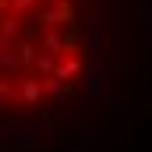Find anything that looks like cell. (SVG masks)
<instances>
[{
	"label": "cell",
	"mask_w": 152,
	"mask_h": 152,
	"mask_svg": "<svg viewBox=\"0 0 152 152\" xmlns=\"http://www.w3.org/2000/svg\"><path fill=\"white\" fill-rule=\"evenodd\" d=\"M92 0H0V120L36 117L85 81Z\"/></svg>",
	"instance_id": "cell-1"
}]
</instances>
